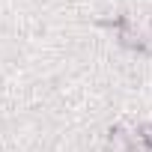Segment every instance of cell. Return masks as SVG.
<instances>
[{
	"label": "cell",
	"mask_w": 152,
	"mask_h": 152,
	"mask_svg": "<svg viewBox=\"0 0 152 152\" xmlns=\"http://www.w3.org/2000/svg\"><path fill=\"white\" fill-rule=\"evenodd\" d=\"M116 30H119V33H116V36H119V45H125V48H131V51H149V45L143 42V36H140L134 27H128V21H122Z\"/></svg>",
	"instance_id": "1"
},
{
	"label": "cell",
	"mask_w": 152,
	"mask_h": 152,
	"mask_svg": "<svg viewBox=\"0 0 152 152\" xmlns=\"http://www.w3.org/2000/svg\"><path fill=\"white\" fill-rule=\"evenodd\" d=\"M140 140L146 143V149H152V122H146V125H140Z\"/></svg>",
	"instance_id": "2"
}]
</instances>
